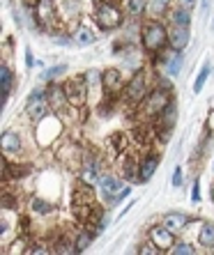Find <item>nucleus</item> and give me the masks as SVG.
I'll return each instance as SVG.
<instances>
[{
  "instance_id": "obj_18",
  "label": "nucleus",
  "mask_w": 214,
  "mask_h": 255,
  "mask_svg": "<svg viewBox=\"0 0 214 255\" xmlns=\"http://www.w3.org/2000/svg\"><path fill=\"white\" fill-rule=\"evenodd\" d=\"M21 136H18L16 131H5L2 138H0V147H2V154H16L18 149H21Z\"/></svg>"
},
{
  "instance_id": "obj_1",
  "label": "nucleus",
  "mask_w": 214,
  "mask_h": 255,
  "mask_svg": "<svg viewBox=\"0 0 214 255\" xmlns=\"http://www.w3.org/2000/svg\"><path fill=\"white\" fill-rule=\"evenodd\" d=\"M92 21L99 30L111 32V30L122 28L125 12H122L120 5H115L113 0H99V2H95V9H92Z\"/></svg>"
},
{
  "instance_id": "obj_13",
  "label": "nucleus",
  "mask_w": 214,
  "mask_h": 255,
  "mask_svg": "<svg viewBox=\"0 0 214 255\" xmlns=\"http://www.w3.org/2000/svg\"><path fill=\"white\" fill-rule=\"evenodd\" d=\"M71 37H74V44H76L78 48H85V46L97 44V32L90 28V25H85V23H76V25H74Z\"/></svg>"
},
{
  "instance_id": "obj_29",
  "label": "nucleus",
  "mask_w": 214,
  "mask_h": 255,
  "mask_svg": "<svg viewBox=\"0 0 214 255\" xmlns=\"http://www.w3.org/2000/svg\"><path fill=\"white\" fill-rule=\"evenodd\" d=\"M67 71V65H55L51 67V69H46L42 74V81H46V83H51V81H55V78H60L62 74Z\"/></svg>"
},
{
  "instance_id": "obj_22",
  "label": "nucleus",
  "mask_w": 214,
  "mask_h": 255,
  "mask_svg": "<svg viewBox=\"0 0 214 255\" xmlns=\"http://www.w3.org/2000/svg\"><path fill=\"white\" fill-rule=\"evenodd\" d=\"M171 23L173 25H185V28H191V9H185V7L175 5L171 9Z\"/></svg>"
},
{
  "instance_id": "obj_36",
  "label": "nucleus",
  "mask_w": 214,
  "mask_h": 255,
  "mask_svg": "<svg viewBox=\"0 0 214 255\" xmlns=\"http://www.w3.org/2000/svg\"><path fill=\"white\" fill-rule=\"evenodd\" d=\"M196 2H198V0H175V5L185 7V9H194V7H196Z\"/></svg>"
},
{
  "instance_id": "obj_25",
  "label": "nucleus",
  "mask_w": 214,
  "mask_h": 255,
  "mask_svg": "<svg viewBox=\"0 0 214 255\" xmlns=\"http://www.w3.org/2000/svg\"><path fill=\"white\" fill-rule=\"evenodd\" d=\"M210 71H212V67H210V62H203L201 71H198V76H196V83H194V92H203V88H205V83H208V78H210Z\"/></svg>"
},
{
  "instance_id": "obj_24",
  "label": "nucleus",
  "mask_w": 214,
  "mask_h": 255,
  "mask_svg": "<svg viewBox=\"0 0 214 255\" xmlns=\"http://www.w3.org/2000/svg\"><path fill=\"white\" fill-rule=\"evenodd\" d=\"M198 242L210 251L214 249V223H203L201 230H198Z\"/></svg>"
},
{
  "instance_id": "obj_42",
  "label": "nucleus",
  "mask_w": 214,
  "mask_h": 255,
  "mask_svg": "<svg viewBox=\"0 0 214 255\" xmlns=\"http://www.w3.org/2000/svg\"><path fill=\"white\" fill-rule=\"evenodd\" d=\"M212 25H214V23H212Z\"/></svg>"
},
{
  "instance_id": "obj_23",
  "label": "nucleus",
  "mask_w": 214,
  "mask_h": 255,
  "mask_svg": "<svg viewBox=\"0 0 214 255\" xmlns=\"http://www.w3.org/2000/svg\"><path fill=\"white\" fill-rule=\"evenodd\" d=\"M125 7L131 18H141L145 14V9L150 7V0H125Z\"/></svg>"
},
{
  "instance_id": "obj_35",
  "label": "nucleus",
  "mask_w": 214,
  "mask_h": 255,
  "mask_svg": "<svg viewBox=\"0 0 214 255\" xmlns=\"http://www.w3.org/2000/svg\"><path fill=\"white\" fill-rule=\"evenodd\" d=\"M129 193H131V189H129V186H125V189H122V191H120V193H118V196H115L113 205H120V202L125 200V198H127V196H129Z\"/></svg>"
},
{
  "instance_id": "obj_19",
  "label": "nucleus",
  "mask_w": 214,
  "mask_h": 255,
  "mask_svg": "<svg viewBox=\"0 0 214 255\" xmlns=\"http://www.w3.org/2000/svg\"><path fill=\"white\" fill-rule=\"evenodd\" d=\"M99 235V232L95 230V228H81V230L74 235V244H76V253H83L85 249H88L90 244L95 242V237Z\"/></svg>"
},
{
  "instance_id": "obj_3",
  "label": "nucleus",
  "mask_w": 214,
  "mask_h": 255,
  "mask_svg": "<svg viewBox=\"0 0 214 255\" xmlns=\"http://www.w3.org/2000/svg\"><path fill=\"white\" fill-rule=\"evenodd\" d=\"M171 101H173V92H166V90H161V88H152L150 95L138 104V111H141V115L148 120V122H152Z\"/></svg>"
},
{
  "instance_id": "obj_33",
  "label": "nucleus",
  "mask_w": 214,
  "mask_h": 255,
  "mask_svg": "<svg viewBox=\"0 0 214 255\" xmlns=\"http://www.w3.org/2000/svg\"><path fill=\"white\" fill-rule=\"evenodd\" d=\"M168 2H171V0H152V9L159 14V12H164V9H166Z\"/></svg>"
},
{
  "instance_id": "obj_28",
  "label": "nucleus",
  "mask_w": 214,
  "mask_h": 255,
  "mask_svg": "<svg viewBox=\"0 0 214 255\" xmlns=\"http://www.w3.org/2000/svg\"><path fill=\"white\" fill-rule=\"evenodd\" d=\"M51 39H53V44H60V46H76V44H74V37L69 35V32H60V30H53V32H51Z\"/></svg>"
},
{
  "instance_id": "obj_2",
  "label": "nucleus",
  "mask_w": 214,
  "mask_h": 255,
  "mask_svg": "<svg viewBox=\"0 0 214 255\" xmlns=\"http://www.w3.org/2000/svg\"><path fill=\"white\" fill-rule=\"evenodd\" d=\"M141 46L148 55H159L168 46V28L161 21H145L141 28Z\"/></svg>"
},
{
  "instance_id": "obj_27",
  "label": "nucleus",
  "mask_w": 214,
  "mask_h": 255,
  "mask_svg": "<svg viewBox=\"0 0 214 255\" xmlns=\"http://www.w3.org/2000/svg\"><path fill=\"white\" fill-rule=\"evenodd\" d=\"M171 255H194L196 253V249H194V244H189V242H175V246H173L171 251H168Z\"/></svg>"
},
{
  "instance_id": "obj_20",
  "label": "nucleus",
  "mask_w": 214,
  "mask_h": 255,
  "mask_svg": "<svg viewBox=\"0 0 214 255\" xmlns=\"http://www.w3.org/2000/svg\"><path fill=\"white\" fill-rule=\"evenodd\" d=\"M48 101H51V108H53V113H60V106H69V101H67V95L62 85H51L48 88Z\"/></svg>"
},
{
  "instance_id": "obj_17",
  "label": "nucleus",
  "mask_w": 214,
  "mask_h": 255,
  "mask_svg": "<svg viewBox=\"0 0 214 255\" xmlns=\"http://www.w3.org/2000/svg\"><path fill=\"white\" fill-rule=\"evenodd\" d=\"M191 223V219L187 216V214H182V212H168V214H164V226L166 228H171L175 235L178 232H182V230H187V226Z\"/></svg>"
},
{
  "instance_id": "obj_16",
  "label": "nucleus",
  "mask_w": 214,
  "mask_h": 255,
  "mask_svg": "<svg viewBox=\"0 0 214 255\" xmlns=\"http://www.w3.org/2000/svg\"><path fill=\"white\" fill-rule=\"evenodd\" d=\"M12 88H14V74L7 65H2L0 67V106L2 108H5L7 97H9Z\"/></svg>"
},
{
  "instance_id": "obj_11",
  "label": "nucleus",
  "mask_w": 214,
  "mask_h": 255,
  "mask_svg": "<svg viewBox=\"0 0 214 255\" xmlns=\"http://www.w3.org/2000/svg\"><path fill=\"white\" fill-rule=\"evenodd\" d=\"M191 42V28H185V25H171L168 30V46L173 51H185Z\"/></svg>"
},
{
  "instance_id": "obj_5",
  "label": "nucleus",
  "mask_w": 214,
  "mask_h": 255,
  "mask_svg": "<svg viewBox=\"0 0 214 255\" xmlns=\"http://www.w3.org/2000/svg\"><path fill=\"white\" fill-rule=\"evenodd\" d=\"M25 113H28V118L32 122H42L44 118H48V115L53 113L46 90H32V95L25 101Z\"/></svg>"
},
{
  "instance_id": "obj_21",
  "label": "nucleus",
  "mask_w": 214,
  "mask_h": 255,
  "mask_svg": "<svg viewBox=\"0 0 214 255\" xmlns=\"http://www.w3.org/2000/svg\"><path fill=\"white\" fill-rule=\"evenodd\" d=\"M99 166H81L78 168V182H83V184H88V186H97L99 184V179H101V175H99V170H97Z\"/></svg>"
},
{
  "instance_id": "obj_14",
  "label": "nucleus",
  "mask_w": 214,
  "mask_h": 255,
  "mask_svg": "<svg viewBox=\"0 0 214 255\" xmlns=\"http://www.w3.org/2000/svg\"><path fill=\"white\" fill-rule=\"evenodd\" d=\"M161 65H164V74L166 76H171V78L178 76L182 65H185V55H182V51H173V53L161 58Z\"/></svg>"
},
{
  "instance_id": "obj_37",
  "label": "nucleus",
  "mask_w": 214,
  "mask_h": 255,
  "mask_svg": "<svg viewBox=\"0 0 214 255\" xmlns=\"http://www.w3.org/2000/svg\"><path fill=\"white\" fill-rule=\"evenodd\" d=\"M25 62H28V67L35 65V60H32V55H30V48H25Z\"/></svg>"
},
{
  "instance_id": "obj_8",
  "label": "nucleus",
  "mask_w": 214,
  "mask_h": 255,
  "mask_svg": "<svg viewBox=\"0 0 214 255\" xmlns=\"http://www.w3.org/2000/svg\"><path fill=\"white\" fill-rule=\"evenodd\" d=\"M148 239H152V242H155V246L161 251V253H164V251H171L173 246H175V242H178V239H175V232H173L171 228H166L164 223H161V226H152V228H150Z\"/></svg>"
},
{
  "instance_id": "obj_39",
  "label": "nucleus",
  "mask_w": 214,
  "mask_h": 255,
  "mask_svg": "<svg viewBox=\"0 0 214 255\" xmlns=\"http://www.w3.org/2000/svg\"><path fill=\"white\" fill-rule=\"evenodd\" d=\"M210 198H212V202H214V184H212V189H210Z\"/></svg>"
},
{
  "instance_id": "obj_41",
  "label": "nucleus",
  "mask_w": 214,
  "mask_h": 255,
  "mask_svg": "<svg viewBox=\"0 0 214 255\" xmlns=\"http://www.w3.org/2000/svg\"><path fill=\"white\" fill-rule=\"evenodd\" d=\"M212 170H214V166H212Z\"/></svg>"
},
{
  "instance_id": "obj_40",
  "label": "nucleus",
  "mask_w": 214,
  "mask_h": 255,
  "mask_svg": "<svg viewBox=\"0 0 214 255\" xmlns=\"http://www.w3.org/2000/svg\"><path fill=\"white\" fill-rule=\"evenodd\" d=\"M95 2H99V0H95Z\"/></svg>"
},
{
  "instance_id": "obj_32",
  "label": "nucleus",
  "mask_w": 214,
  "mask_h": 255,
  "mask_svg": "<svg viewBox=\"0 0 214 255\" xmlns=\"http://www.w3.org/2000/svg\"><path fill=\"white\" fill-rule=\"evenodd\" d=\"M191 202H201V182H194V186H191Z\"/></svg>"
},
{
  "instance_id": "obj_9",
  "label": "nucleus",
  "mask_w": 214,
  "mask_h": 255,
  "mask_svg": "<svg viewBox=\"0 0 214 255\" xmlns=\"http://www.w3.org/2000/svg\"><path fill=\"white\" fill-rule=\"evenodd\" d=\"M175 122H178V104H175V99L168 104L164 111H161L159 115H157L155 120H152V125H155L157 131H161L164 133V138L168 136V131L175 127Z\"/></svg>"
},
{
  "instance_id": "obj_38",
  "label": "nucleus",
  "mask_w": 214,
  "mask_h": 255,
  "mask_svg": "<svg viewBox=\"0 0 214 255\" xmlns=\"http://www.w3.org/2000/svg\"><path fill=\"white\" fill-rule=\"evenodd\" d=\"M201 7H203V9H208V7H210V0H201Z\"/></svg>"
},
{
  "instance_id": "obj_31",
  "label": "nucleus",
  "mask_w": 214,
  "mask_h": 255,
  "mask_svg": "<svg viewBox=\"0 0 214 255\" xmlns=\"http://www.w3.org/2000/svg\"><path fill=\"white\" fill-rule=\"evenodd\" d=\"M182 179H185V172H182V166H178L175 170H173V177H171V184L178 189V186H182Z\"/></svg>"
},
{
  "instance_id": "obj_26",
  "label": "nucleus",
  "mask_w": 214,
  "mask_h": 255,
  "mask_svg": "<svg viewBox=\"0 0 214 255\" xmlns=\"http://www.w3.org/2000/svg\"><path fill=\"white\" fill-rule=\"evenodd\" d=\"M30 207L37 214H51L53 212V202L44 200V198H32V200H30Z\"/></svg>"
},
{
  "instance_id": "obj_4",
  "label": "nucleus",
  "mask_w": 214,
  "mask_h": 255,
  "mask_svg": "<svg viewBox=\"0 0 214 255\" xmlns=\"http://www.w3.org/2000/svg\"><path fill=\"white\" fill-rule=\"evenodd\" d=\"M150 95V81H148V71L145 69H136L134 76L127 81L125 90H122V97L129 106H138L145 97Z\"/></svg>"
},
{
  "instance_id": "obj_6",
  "label": "nucleus",
  "mask_w": 214,
  "mask_h": 255,
  "mask_svg": "<svg viewBox=\"0 0 214 255\" xmlns=\"http://www.w3.org/2000/svg\"><path fill=\"white\" fill-rule=\"evenodd\" d=\"M32 14H35V21L42 30L51 32L58 25V2L55 0H35Z\"/></svg>"
},
{
  "instance_id": "obj_12",
  "label": "nucleus",
  "mask_w": 214,
  "mask_h": 255,
  "mask_svg": "<svg viewBox=\"0 0 214 255\" xmlns=\"http://www.w3.org/2000/svg\"><path fill=\"white\" fill-rule=\"evenodd\" d=\"M157 168H159V154H145L141 161H138V177H136V182H141V184L150 182L152 175L157 172Z\"/></svg>"
},
{
  "instance_id": "obj_34",
  "label": "nucleus",
  "mask_w": 214,
  "mask_h": 255,
  "mask_svg": "<svg viewBox=\"0 0 214 255\" xmlns=\"http://www.w3.org/2000/svg\"><path fill=\"white\" fill-rule=\"evenodd\" d=\"M28 253H53V249H48V246H44V244H37V246L28 249Z\"/></svg>"
},
{
  "instance_id": "obj_7",
  "label": "nucleus",
  "mask_w": 214,
  "mask_h": 255,
  "mask_svg": "<svg viewBox=\"0 0 214 255\" xmlns=\"http://www.w3.org/2000/svg\"><path fill=\"white\" fill-rule=\"evenodd\" d=\"M62 90H65L67 101H69V108H83L85 106V99H88V95H90V88H88L85 76L67 78L65 83H62Z\"/></svg>"
},
{
  "instance_id": "obj_10",
  "label": "nucleus",
  "mask_w": 214,
  "mask_h": 255,
  "mask_svg": "<svg viewBox=\"0 0 214 255\" xmlns=\"http://www.w3.org/2000/svg\"><path fill=\"white\" fill-rule=\"evenodd\" d=\"M97 186H99V193H101V198H104V202H108V205H113L115 196L125 189L122 179L113 177V175H104V177L99 179V184H97Z\"/></svg>"
},
{
  "instance_id": "obj_30",
  "label": "nucleus",
  "mask_w": 214,
  "mask_h": 255,
  "mask_svg": "<svg viewBox=\"0 0 214 255\" xmlns=\"http://www.w3.org/2000/svg\"><path fill=\"white\" fill-rule=\"evenodd\" d=\"M138 253H143V255H155V253H161V251L155 246V242H152V239H148V242L143 244V246H138Z\"/></svg>"
},
{
  "instance_id": "obj_15",
  "label": "nucleus",
  "mask_w": 214,
  "mask_h": 255,
  "mask_svg": "<svg viewBox=\"0 0 214 255\" xmlns=\"http://www.w3.org/2000/svg\"><path fill=\"white\" fill-rule=\"evenodd\" d=\"M101 76H104V90H106V92H122V90H125L127 83H125L120 69H106Z\"/></svg>"
}]
</instances>
